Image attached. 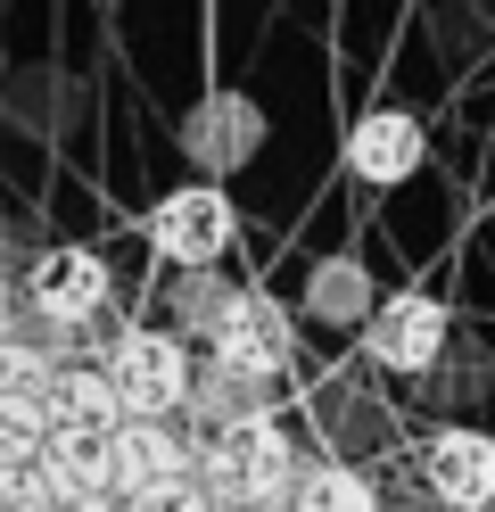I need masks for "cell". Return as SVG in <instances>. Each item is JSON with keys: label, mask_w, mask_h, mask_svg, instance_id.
Returning a JSON list of instances; mask_svg holds the SVG:
<instances>
[{"label": "cell", "mask_w": 495, "mask_h": 512, "mask_svg": "<svg viewBox=\"0 0 495 512\" xmlns=\"http://www.w3.org/2000/svg\"><path fill=\"white\" fill-rule=\"evenodd\" d=\"M75 512H132V504H116V496H99V504H75Z\"/></svg>", "instance_id": "19"}, {"label": "cell", "mask_w": 495, "mask_h": 512, "mask_svg": "<svg viewBox=\"0 0 495 512\" xmlns=\"http://www.w3.org/2000/svg\"><path fill=\"white\" fill-rule=\"evenodd\" d=\"M0 512H66V504L50 496V479L25 463V471H0Z\"/></svg>", "instance_id": "17"}, {"label": "cell", "mask_w": 495, "mask_h": 512, "mask_svg": "<svg viewBox=\"0 0 495 512\" xmlns=\"http://www.w3.org/2000/svg\"><path fill=\"white\" fill-rule=\"evenodd\" d=\"M289 512H380V496H372V479H363V471L322 463V471H306V479H297Z\"/></svg>", "instance_id": "15"}, {"label": "cell", "mask_w": 495, "mask_h": 512, "mask_svg": "<svg viewBox=\"0 0 495 512\" xmlns=\"http://www.w3.org/2000/svg\"><path fill=\"white\" fill-rule=\"evenodd\" d=\"M99 372H108L124 422H165L174 405H190V380H198L174 331H124V339L108 347V364H99Z\"/></svg>", "instance_id": "2"}, {"label": "cell", "mask_w": 495, "mask_h": 512, "mask_svg": "<svg viewBox=\"0 0 495 512\" xmlns=\"http://www.w3.org/2000/svg\"><path fill=\"white\" fill-rule=\"evenodd\" d=\"M363 347H372V364H388V372H429L446 356V306L421 298V290L380 298L372 323H363Z\"/></svg>", "instance_id": "7"}, {"label": "cell", "mask_w": 495, "mask_h": 512, "mask_svg": "<svg viewBox=\"0 0 495 512\" xmlns=\"http://www.w3.org/2000/svg\"><path fill=\"white\" fill-rule=\"evenodd\" d=\"M116 430H124V405L108 389V372L99 364H66L50 380V438H99L108 446Z\"/></svg>", "instance_id": "11"}, {"label": "cell", "mask_w": 495, "mask_h": 512, "mask_svg": "<svg viewBox=\"0 0 495 512\" xmlns=\"http://www.w3.org/2000/svg\"><path fill=\"white\" fill-rule=\"evenodd\" d=\"M198 479V496H207L215 512H289L297 496V455H289V438L273 413H256V422H240L231 438H207V455L190 463Z\"/></svg>", "instance_id": "1"}, {"label": "cell", "mask_w": 495, "mask_h": 512, "mask_svg": "<svg viewBox=\"0 0 495 512\" xmlns=\"http://www.w3.org/2000/svg\"><path fill=\"white\" fill-rule=\"evenodd\" d=\"M231 298H240V290H231L223 273H182V290H174V323L215 339V331H223V314H231Z\"/></svg>", "instance_id": "16"}, {"label": "cell", "mask_w": 495, "mask_h": 512, "mask_svg": "<svg viewBox=\"0 0 495 512\" xmlns=\"http://www.w3.org/2000/svg\"><path fill=\"white\" fill-rule=\"evenodd\" d=\"M231 232H240V215H231V199H223L215 182L165 190V199L149 207V248L174 256L182 273H215V256L231 248Z\"/></svg>", "instance_id": "3"}, {"label": "cell", "mask_w": 495, "mask_h": 512, "mask_svg": "<svg viewBox=\"0 0 495 512\" xmlns=\"http://www.w3.org/2000/svg\"><path fill=\"white\" fill-rule=\"evenodd\" d=\"M132 512H215V504L198 496V479H174V488H157L149 504H132Z\"/></svg>", "instance_id": "18"}, {"label": "cell", "mask_w": 495, "mask_h": 512, "mask_svg": "<svg viewBox=\"0 0 495 512\" xmlns=\"http://www.w3.org/2000/svg\"><path fill=\"white\" fill-rule=\"evenodd\" d=\"M182 149H190V166L207 182L240 174L248 157L264 149V108L248 100V91H207V100L190 108V124H182Z\"/></svg>", "instance_id": "5"}, {"label": "cell", "mask_w": 495, "mask_h": 512, "mask_svg": "<svg viewBox=\"0 0 495 512\" xmlns=\"http://www.w3.org/2000/svg\"><path fill=\"white\" fill-rule=\"evenodd\" d=\"M347 174H355V182H372V190L413 182V174H421V124H413V116H396V108L363 116L355 133H347Z\"/></svg>", "instance_id": "10"}, {"label": "cell", "mask_w": 495, "mask_h": 512, "mask_svg": "<svg viewBox=\"0 0 495 512\" xmlns=\"http://www.w3.org/2000/svg\"><path fill=\"white\" fill-rule=\"evenodd\" d=\"M198 455H182V438L165 422H124L108 438V471H116V504H149L157 488H174V479H190Z\"/></svg>", "instance_id": "8"}, {"label": "cell", "mask_w": 495, "mask_h": 512, "mask_svg": "<svg viewBox=\"0 0 495 512\" xmlns=\"http://www.w3.org/2000/svg\"><path fill=\"white\" fill-rule=\"evenodd\" d=\"M306 306H314V323H372V306H380V298H372V273H363L355 256H322Z\"/></svg>", "instance_id": "13"}, {"label": "cell", "mask_w": 495, "mask_h": 512, "mask_svg": "<svg viewBox=\"0 0 495 512\" xmlns=\"http://www.w3.org/2000/svg\"><path fill=\"white\" fill-rule=\"evenodd\" d=\"M33 471L50 479V496H58L66 512L116 496V471H108V446H99V438H50L42 455H33Z\"/></svg>", "instance_id": "12"}, {"label": "cell", "mask_w": 495, "mask_h": 512, "mask_svg": "<svg viewBox=\"0 0 495 512\" xmlns=\"http://www.w3.org/2000/svg\"><path fill=\"white\" fill-rule=\"evenodd\" d=\"M190 413L207 422V438H231L240 422L264 413V389H248V380H231V372H207V380H190Z\"/></svg>", "instance_id": "14"}, {"label": "cell", "mask_w": 495, "mask_h": 512, "mask_svg": "<svg viewBox=\"0 0 495 512\" xmlns=\"http://www.w3.org/2000/svg\"><path fill=\"white\" fill-rule=\"evenodd\" d=\"M215 372L248 380V389H264V380H281V372H289V323H281V306H273V298H256V290L231 298L223 331H215Z\"/></svg>", "instance_id": "6"}, {"label": "cell", "mask_w": 495, "mask_h": 512, "mask_svg": "<svg viewBox=\"0 0 495 512\" xmlns=\"http://www.w3.org/2000/svg\"><path fill=\"white\" fill-rule=\"evenodd\" d=\"M421 479H429L454 512L495 504V438H487V430H438V438L421 446Z\"/></svg>", "instance_id": "9"}, {"label": "cell", "mask_w": 495, "mask_h": 512, "mask_svg": "<svg viewBox=\"0 0 495 512\" xmlns=\"http://www.w3.org/2000/svg\"><path fill=\"white\" fill-rule=\"evenodd\" d=\"M108 298H116V273H108L99 248H42L33 273H25V306H33V323H50V331L91 323Z\"/></svg>", "instance_id": "4"}, {"label": "cell", "mask_w": 495, "mask_h": 512, "mask_svg": "<svg viewBox=\"0 0 495 512\" xmlns=\"http://www.w3.org/2000/svg\"><path fill=\"white\" fill-rule=\"evenodd\" d=\"M9 323H17V314H9V298H0V339H9Z\"/></svg>", "instance_id": "20"}]
</instances>
